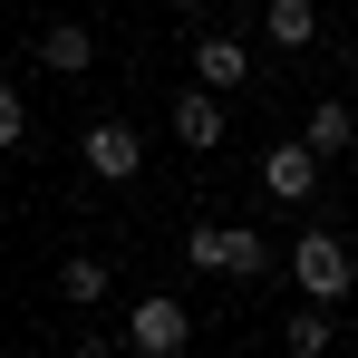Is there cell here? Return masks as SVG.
Masks as SVG:
<instances>
[{
	"label": "cell",
	"instance_id": "obj_2",
	"mask_svg": "<svg viewBox=\"0 0 358 358\" xmlns=\"http://www.w3.org/2000/svg\"><path fill=\"white\" fill-rule=\"evenodd\" d=\"M126 349H136V358H184V349H194V310H184L175 291L126 300Z\"/></svg>",
	"mask_w": 358,
	"mask_h": 358
},
{
	"label": "cell",
	"instance_id": "obj_16",
	"mask_svg": "<svg viewBox=\"0 0 358 358\" xmlns=\"http://www.w3.org/2000/svg\"><path fill=\"white\" fill-rule=\"evenodd\" d=\"M165 10H213V0H165Z\"/></svg>",
	"mask_w": 358,
	"mask_h": 358
},
{
	"label": "cell",
	"instance_id": "obj_8",
	"mask_svg": "<svg viewBox=\"0 0 358 358\" xmlns=\"http://www.w3.org/2000/svg\"><path fill=\"white\" fill-rule=\"evenodd\" d=\"M262 39H271L281 59H300V49L320 39V0H262Z\"/></svg>",
	"mask_w": 358,
	"mask_h": 358
},
{
	"label": "cell",
	"instance_id": "obj_14",
	"mask_svg": "<svg viewBox=\"0 0 358 358\" xmlns=\"http://www.w3.org/2000/svg\"><path fill=\"white\" fill-rule=\"evenodd\" d=\"M20 136H29V97H20V87H10V78H0V155H10V145H20Z\"/></svg>",
	"mask_w": 358,
	"mask_h": 358
},
{
	"label": "cell",
	"instance_id": "obj_18",
	"mask_svg": "<svg viewBox=\"0 0 358 358\" xmlns=\"http://www.w3.org/2000/svg\"><path fill=\"white\" fill-rule=\"evenodd\" d=\"M349 358H358V349H349Z\"/></svg>",
	"mask_w": 358,
	"mask_h": 358
},
{
	"label": "cell",
	"instance_id": "obj_5",
	"mask_svg": "<svg viewBox=\"0 0 358 358\" xmlns=\"http://www.w3.org/2000/svg\"><path fill=\"white\" fill-rule=\"evenodd\" d=\"M194 87H213V97L252 87V49H242L233 29H203V39H194Z\"/></svg>",
	"mask_w": 358,
	"mask_h": 358
},
{
	"label": "cell",
	"instance_id": "obj_9",
	"mask_svg": "<svg viewBox=\"0 0 358 358\" xmlns=\"http://www.w3.org/2000/svg\"><path fill=\"white\" fill-rule=\"evenodd\" d=\"M87 59H97V39H87L78 20H49V29H39V68H49V78H87Z\"/></svg>",
	"mask_w": 358,
	"mask_h": 358
},
{
	"label": "cell",
	"instance_id": "obj_7",
	"mask_svg": "<svg viewBox=\"0 0 358 358\" xmlns=\"http://www.w3.org/2000/svg\"><path fill=\"white\" fill-rule=\"evenodd\" d=\"M300 145L329 165V155H358V107L349 97H310V117H300Z\"/></svg>",
	"mask_w": 358,
	"mask_h": 358
},
{
	"label": "cell",
	"instance_id": "obj_3",
	"mask_svg": "<svg viewBox=\"0 0 358 358\" xmlns=\"http://www.w3.org/2000/svg\"><path fill=\"white\" fill-rule=\"evenodd\" d=\"M78 165H87L97 184H136L145 175V136H136L126 117H97L87 136H78Z\"/></svg>",
	"mask_w": 358,
	"mask_h": 358
},
{
	"label": "cell",
	"instance_id": "obj_13",
	"mask_svg": "<svg viewBox=\"0 0 358 358\" xmlns=\"http://www.w3.org/2000/svg\"><path fill=\"white\" fill-rule=\"evenodd\" d=\"M184 271H203V281L223 271V223H194V233H184Z\"/></svg>",
	"mask_w": 358,
	"mask_h": 358
},
{
	"label": "cell",
	"instance_id": "obj_1",
	"mask_svg": "<svg viewBox=\"0 0 358 358\" xmlns=\"http://www.w3.org/2000/svg\"><path fill=\"white\" fill-rule=\"evenodd\" d=\"M291 281H300V300H310V310H329V300H349V281H358L349 242L329 233V223H320V233H300V242H291Z\"/></svg>",
	"mask_w": 358,
	"mask_h": 358
},
{
	"label": "cell",
	"instance_id": "obj_11",
	"mask_svg": "<svg viewBox=\"0 0 358 358\" xmlns=\"http://www.w3.org/2000/svg\"><path fill=\"white\" fill-rule=\"evenodd\" d=\"M271 262H281V242H271V233H252V223H223V271H233V281H262Z\"/></svg>",
	"mask_w": 358,
	"mask_h": 358
},
{
	"label": "cell",
	"instance_id": "obj_12",
	"mask_svg": "<svg viewBox=\"0 0 358 358\" xmlns=\"http://www.w3.org/2000/svg\"><path fill=\"white\" fill-rule=\"evenodd\" d=\"M329 310H281V358H329Z\"/></svg>",
	"mask_w": 358,
	"mask_h": 358
},
{
	"label": "cell",
	"instance_id": "obj_4",
	"mask_svg": "<svg viewBox=\"0 0 358 358\" xmlns=\"http://www.w3.org/2000/svg\"><path fill=\"white\" fill-rule=\"evenodd\" d=\"M252 175H262V194H271V203H281V213H300V203H310V194H320V155H310V145H300V136H271V155H262V165H252Z\"/></svg>",
	"mask_w": 358,
	"mask_h": 358
},
{
	"label": "cell",
	"instance_id": "obj_10",
	"mask_svg": "<svg viewBox=\"0 0 358 358\" xmlns=\"http://www.w3.org/2000/svg\"><path fill=\"white\" fill-rule=\"evenodd\" d=\"M107 291H117V271H107L97 252H68V262H59V300H68V310H97Z\"/></svg>",
	"mask_w": 358,
	"mask_h": 358
},
{
	"label": "cell",
	"instance_id": "obj_17",
	"mask_svg": "<svg viewBox=\"0 0 358 358\" xmlns=\"http://www.w3.org/2000/svg\"><path fill=\"white\" fill-rule=\"evenodd\" d=\"M349 107H358V68H349Z\"/></svg>",
	"mask_w": 358,
	"mask_h": 358
},
{
	"label": "cell",
	"instance_id": "obj_15",
	"mask_svg": "<svg viewBox=\"0 0 358 358\" xmlns=\"http://www.w3.org/2000/svg\"><path fill=\"white\" fill-rule=\"evenodd\" d=\"M68 358H117V339H97V329H87V339H78Z\"/></svg>",
	"mask_w": 358,
	"mask_h": 358
},
{
	"label": "cell",
	"instance_id": "obj_6",
	"mask_svg": "<svg viewBox=\"0 0 358 358\" xmlns=\"http://www.w3.org/2000/svg\"><path fill=\"white\" fill-rule=\"evenodd\" d=\"M223 136H233L223 97H213V87H184V97H175V145H184V155H213Z\"/></svg>",
	"mask_w": 358,
	"mask_h": 358
}]
</instances>
